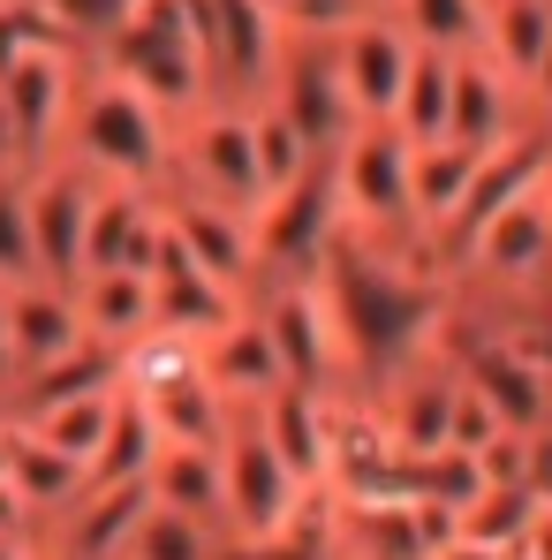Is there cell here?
<instances>
[{
    "label": "cell",
    "instance_id": "4",
    "mask_svg": "<svg viewBox=\"0 0 552 560\" xmlns=\"http://www.w3.org/2000/svg\"><path fill=\"white\" fill-rule=\"evenodd\" d=\"M310 500L318 492L295 485V469L273 455V440L258 432V417L235 409L227 417V440H220V530H227V546H243V553L280 546Z\"/></svg>",
    "mask_w": 552,
    "mask_h": 560
},
{
    "label": "cell",
    "instance_id": "7",
    "mask_svg": "<svg viewBox=\"0 0 552 560\" xmlns=\"http://www.w3.org/2000/svg\"><path fill=\"white\" fill-rule=\"evenodd\" d=\"M92 54H15L0 69V129H8V152H15V175L61 160L69 144V106H77V77H84Z\"/></svg>",
    "mask_w": 552,
    "mask_h": 560
},
{
    "label": "cell",
    "instance_id": "3",
    "mask_svg": "<svg viewBox=\"0 0 552 560\" xmlns=\"http://www.w3.org/2000/svg\"><path fill=\"white\" fill-rule=\"evenodd\" d=\"M409 144L394 121H364L333 144L326 175H333V212H341V235L371 243V250H401V243H424L416 235V212H409Z\"/></svg>",
    "mask_w": 552,
    "mask_h": 560
},
{
    "label": "cell",
    "instance_id": "26",
    "mask_svg": "<svg viewBox=\"0 0 552 560\" xmlns=\"http://www.w3.org/2000/svg\"><path fill=\"white\" fill-rule=\"evenodd\" d=\"M114 401H121V386L84 394V401H54V409H38V417H15V424H23V432H38L46 447H61L69 463L92 469V455L106 447V424H114Z\"/></svg>",
    "mask_w": 552,
    "mask_h": 560
},
{
    "label": "cell",
    "instance_id": "36",
    "mask_svg": "<svg viewBox=\"0 0 552 560\" xmlns=\"http://www.w3.org/2000/svg\"><path fill=\"white\" fill-rule=\"evenodd\" d=\"M522 560H552V508H538L530 515V530H522V546H515Z\"/></svg>",
    "mask_w": 552,
    "mask_h": 560
},
{
    "label": "cell",
    "instance_id": "29",
    "mask_svg": "<svg viewBox=\"0 0 552 560\" xmlns=\"http://www.w3.org/2000/svg\"><path fill=\"white\" fill-rule=\"evenodd\" d=\"M250 152H258V189L280 197L287 183H303L310 167H318V152H310V137L280 114V106H250ZM258 197V205H266Z\"/></svg>",
    "mask_w": 552,
    "mask_h": 560
},
{
    "label": "cell",
    "instance_id": "28",
    "mask_svg": "<svg viewBox=\"0 0 552 560\" xmlns=\"http://www.w3.org/2000/svg\"><path fill=\"white\" fill-rule=\"evenodd\" d=\"M160 455V432H152V409L137 394L114 401V424H106V447L92 455V485H144V469Z\"/></svg>",
    "mask_w": 552,
    "mask_h": 560
},
{
    "label": "cell",
    "instance_id": "38",
    "mask_svg": "<svg viewBox=\"0 0 552 560\" xmlns=\"http://www.w3.org/2000/svg\"><path fill=\"white\" fill-rule=\"evenodd\" d=\"M432 560H507L500 546H477V538H455V546H439Z\"/></svg>",
    "mask_w": 552,
    "mask_h": 560
},
{
    "label": "cell",
    "instance_id": "24",
    "mask_svg": "<svg viewBox=\"0 0 552 560\" xmlns=\"http://www.w3.org/2000/svg\"><path fill=\"white\" fill-rule=\"evenodd\" d=\"M144 409H152L160 447H220V440H227V417H235V409L204 386V372L183 378V386H167V394H152Z\"/></svg>",
    "mask_w": 552,
    "mask_h": 560
},
{
    "label": "cell",
    "instance_id": "11",
    "mask_svg": "<svg viewBox=\"0 0 552 560\" xmlns=\"http://www.w3.org/2000/svg\"><path fill=\"white\" fill-rule=\"evenodd\" d=\"M160 212H167L175 258H189L197 273H212L220 288H235V295H258V235H250V212L212 205V197H183V189H160Z\"/></svg>",
    "mask_w": 552,
    "mask_h": 560
},
{
    "label": "cell",
    "instance_id": "27",
    "mask_svg": "<svg viewBox=\"0 0 552 560\" xmlns=\"http://www.w3.org/2000/svg\"><path fill=\"white\" fill-rule=\"evenodd\" d=\"M409 46H432V54H477V31H484V0H378Z\"/></svg>",
    "mask_w": 552,
    "mask_h": 560
},
{
    "label": "cell",
    "instance_id": "10",
    "mask_svg": "<svg viewBox=\"0 0 552 560\" xmlns=\"http://www.w3.org/2000/svg\"><path fill=\"white\" fill-rule=\"evenodd\" d=\"M84 212H92V175L77 160H46L23 175V220H31V258L46 288H69L84 280Z\"/></svg>",
    "mask_w": 552,
    "mask_h": 560
},
{
    "label": "cell",
    "instance_id": "20",
    "mask_svg": "<svg viewBox=\"0 0 552 560\" xmlns=\"http://www.w3.org/2000/svg\"><path fill=\"white\" fill-rule=\"evenodd\" d=\"M545 46H552V0H484L477 54H484L515 92H530V77H538Z\"/></svg>",
    "mask_w": 552,
    "mask_h": 560
},
{
    "label": "cell",
    "instance_id": "21",
    "mask_svg": "<svg viewBox=\"0 0 552 560\" xmlns=\"http://www.w3.org/2000/svg\"><path fill=\"white\" fill-rule=\"evenodd\" d=\"M469 175H477V152H461V144H424L416 160H409V212H416V235L439 250L447 243V228H455L461 197H469Z\"/></svg>",
    "mask_w": 552,
    "mask_h": 560
},
{
    "label": "cell",
    "instance_id": "6",
    "mask_svg": "<svg viewBox=\"0 0 552 560\" xmlns=\"http://www.w3.org/2000/svg\"><path fill=\"white\" fill-rule=\"evenodd\" d=\"M167 189L258 212L266 189H258V152H250V106L204 98L197 114H183L175 121V175H167Z\"/></svg>",
    "mask_w": 552,
    "mask_h": 560
},
{
    "label": "cell",
    "instance_id": "22",
    "mask_svg": "<svg viewBox=\"0 0 552 560\" xmlns=\"http://www.w3.org/2000/svg\"><path fill=\"white\" fill-rule=\"evenodd\" d=\"M144 492H152V508H175L189 523L220 530V447H160L144 469Z\"/></svg>",
    "mask_w": 552,
    "mask_h": 560
},
{
    "label": "cell",
    "instance_id": "23",
    "mask_svg": "<svg viewBox=\"0 0 552 560\" xmlns=\"http://www.w3.org/2000/svg\"><path fill=\"white\" fill-rule=\"evenodd\" d=\"M447 98H455V54L416 46V69H409L401 106H394V129H401V144H409V152L447 144Z\"/></svg>",
    "mask_w": 552,
    "mask_h": 560
},
{
    "label": "cell",
    "instance_id": "39",
    "mask_svg": "<svg viewBox=\"0 0 552 560\" xmlns=\"http://www.w3.org/2000/svg\"><path fill=\"white\" fill-rule=\"evenodd\" d=\"M538 205L552 212V152H545V175H538Z\"/></svg>",
    "mask_w": 552,
    "mask_h": 560
},
{
    "label": "cell",
    "instance_id": "30",
    "mask_svg": "<svg viewBox=\"0 0 552 560\" xmlns=\"http://www.w3.org/2000/svg\"><path fill=\"white\" fill-rule=\"evenodd\" d=\"M220 530L212 523H189L175 508H144L137 538H129V560H220Z\"/></svg>",
    "mask_w": 552,
    "mask_h": 560
},
{
    "label": "cell",
    "instance_id": "5",
    "mask_svg": "<svg viewBox=\"0 0 552 560\" xmlns=\"http://www.w3.org/2000/svg\"><path fill=\"white\" fill-rule=\"evenodd\" d=\"M258 326L273 334V357L287 386H310V394H349L356 372H349V341H341V318H333V295L326 280H266L250 295Z\"/></svg>",
    "mask_w": 552,
    "mask_h": 560
},
{
    "label": "cell",
    "instance_id": "34",
    "mask_svg": "<svg viewBox=\"0 0 552 560\" xmlns=\"http://www.w3.org/2000/svg\"><path fill=\"white\" fill-rule=\"evenodd\" d=\"M522 492H530L538 508H552V424H538V432L522 440Z\"/></svg>",
    "mask_w": 552,
    "mask_h": 560
},
{
    "label": "cell",
    "instance_id": "31",
    "mask_svg": "<svg viewBox=\"0 0 552 560\" xmlns=\"http://www.w3.org/2000/svg\"><path fill=\"white\" fill-rule=\"evenodd\" d=\"M31 280H38V258H31V220H23V175H0V295Z\"/></svg>",
    "mask_w": 552,
    "mask_h": 560
},
{
    "label": "cell",
    "instance_id": "8",
    "mask_svg": "<svg viewBox=\"0 0 552 560\" xmlns=\"http://www.w3.org/2000/svg\"><path fill=\"white\" fill-rule=\"evenodd\" d=\"M250 235H258V288L266 280H310L326 258H333V243H341V212H333V175H326V160L303 175V183H287L280 197H266L258 212H250Z\"/></svg>",
    "mask_w": 552,
    "mask_h": 560
},
{
    "label": "cell",
    "instance_id": "2",
    "mask_svg": "<svg viewBox=\"0 0 552 560\" xmlns=\"http://www.w3.org/2000/svg\"><path fill=\"white\" fill-rule=\"evenodd\" d=\"M92 61H106L114 77H129L160 114H197L204 98H220L212 77V46H204V0H137L129 23L98 46Z\"/></svg>",
    "mask_w": 552,
    "mask_h": 560
},
{
    "label": "cell",
    "instance_id": "16",
    "mask_svg": "<svg viewBox=\"0 0 552 560\" xmlns=\"http://www.w3.org/2000/svg\"><path fill=\"white\" fill-rule=\"evenodd\" d=\"M77 318H84V341L121 357L129 341H144L160 326L152 273H137V266H98V273H84L77 280Z\"/></svg>",
    "mask_w": 552,
    "mask_h": 560
},
{
    "label": "cell",
    "instance_id": "13",
    "mask_svg": "<svg viewBox=\"0 0 552 560\" xmlns=\"http://www.w3.org/2000/svg\"><path fill=\"white\" fill-rule=\"evenodd\" d=\"M0 485H8L15 508L46 530V523H61V515L92 492V469L69 463L61 447H46L38 432H23V424L8 417V424H0Z\"/></svg>",
    "mask_w": 552,
    "mask_h": 560
},
{
    "label": "cell",
    "instance_id": "41",
    "mask_svg": "<svg viewBox=\"0 0 552 560\" xmlns=\"http://www.w3.org/2000/svg\"><path fill=\"white\" fill-rule=\"evenodd\" d=\"M38 560H61V553H46V546H38Z\"/></svg>",
    "mask_w": 552,
    "mask_h": 560
},
{
    "label": "cell",
    "instance_id": "19",
    "mask_svg": "<svg viewBox=\"0 0 552 560\" xmlns=\"http://www.w3.org/2000/svg\"><path fill=\"white\" fill-rule=\"evenodd\" d=\"M152 295H160V326L167 334H189V341H212L220 326H235L250 311V295H235V288H220L212 273H197L189 258H175V243H167V258L152 273Z\"/></svg>",
    "mask_w": 552,
    "mask_h": 560
},
{
    "label": "cell",
    "instance_id": "9",
    "mask_svg": "<svg viewBox=\"0 0 552 560\" xmlns=\"http://www.w3.org/2000/svg\"><path fill=\"white\" fill-rule=\"evenodd\" d=\"M326 54H333V77H341V98H349V121H356V129H364V121H394L401 84H409V69H416L409 31H401L386 8H371L341 38H326Z\"/></svg>",
    "mask_w": 552,
    "mask_h": 560
},
{
    "label": "cell",
    "instance_id": "14",
    "mask_svg": "<svg viewBox=\"0 0 552 560\" xmlns=\"http://www.w3.org/2000/svg\"><path fill=\"white\" fill-rule=\"evenodd\" d=\"M144 508H152L144 485H92L61 523L38 530V546L61 560H129V538H137Z\"/></svg>",
    "mask_w": 552,
    "mask_h": 560
},
{
    "label": "cell",
    "instance_id": "17",
    "mask_svg": "<svg viewBox=\"0 0 552 560\" xmlns=\"http://www.w3.org/2000/svg\"><path fill=\"white\" fill-rule=\"evenodd\" d=\"M204 386L227 401V409H258L280 378V357H273V334L258 326V311H243L235 326H220L212 341H204Z\"/></svg>",
    "mask_w": 552,
    "mask_h": 560
},
{
    "label": "cell",
    "instance_id": "15",
    "mask_svg": "<svg viewBox=\"0 0 552 560\" xmlns=\"http://www.w3.org/2000/svg\"><path fill=\"white\" fill-rule=\"evenodd\" d=\"M530 121L522 92L484 61V54H455V98H447V144L461 152H492L500 137H515Z\"/></svg>",
    "mask_w": 552,
    "mask_h": 560
},
{
    "label": "cell",
    "instance_id": "32",
    "mask_svg": "<svg viewBox=\"0 0 552 560\" xmlns=\"http://www.w3.org/2000/svg\"><path fill=\"white\" fill-rule=\"evenodd\" d=\"M38 8L69 31V46H77V54H98V46L129 23V8H137V0H38Z\"/></svg>",
    "mask_w": 552,
    "mask_h": 560
},
{
    "label": "cell",
    "instance_id": "33",
    "mask_svg": "<svg viewBox=\"0 0 552 560\" xmlns=\"http://www.w3.org/2000/svg\"><path fill=\"white\" fill-rule=\"evenodd\" d=\"M492 440H507V424L492 417V401H484L477 386H461V378H455V394H447V447H461V455H484Z\"/></svg>",
    "mask_w": 552,
    "mask_h": 560
},
{
    "label": "cell",
    "instance_id": "37",
    "mask_svg": "<svg viewBox=\"0 0 552 560\" xmlns=\"http://www.w3.org/2000/svg\"><path fill=\"white\" fill-rule=\"evenodd\" d=\"M15 401V341H8V295H0V409Z\"/></svg>",
    "mask_w": 552,
    "mask_h": 560
},
{
    "label": "cell",
    "instance_id": "40",
    "mask_svg": "<svg viewBox=\"0 0 552 560\" xmlns=\"http://www.w3.org/2000/svg\"><path fill=\"white\" fill-rule=\"evenodd\" d=\"M220 560H266V553H243V546H220Z\"/></svg>",
    "mask_w": 552,
    "mask_h": 560
},
{
    "label": "cell",
    "instance_id": "35",
    "mask_svg": "<svg viewBox=\"0 0 552 560\" xmlns=\"http://www.w3.org/2000/svg\"><path fill=\"white\" fill-rule=\"evenodd\" d=\"M522 106L552 129V46H545V61H538V77H530V92H522Z\"/></svg>",
    "mask_w": 552,
    "mask_h": 560
},
{
    "label": "cell",
    "instance_id": "18",
    "mask_svg": "<svg viewBox=\"0 0 552 560\" xmlns=\"http://www.w3.org/2000/svg\"><path fill=\"white\" fill-rule=\"evenodd\" d=\"M8 341H15V386H23L31 372H46L54 357L84 349L77 295H69V288H46V280L15 288V295H8Z\"/></svg>",
    "mask_w": 552,
    "mask_h": 560
},
{
    "label": "cell",
    "instance_id": "25",
    "mask_svg": "<svg viewBox=\"0 0 552 560\" xmlns=\"http://www.w3.org/2000/svg\"><path fill=\"white\" fill-rule=\"evenodd\" d=\"M197 372H204V341L167 334V326H152L144 341L121 349V394H137V401H152V394H167V386H183Z\"/></svg>",
    "mask_w": 552,
    "mask_h": 560
},
{
    "label": "cell",
    "instance_id": "12",
    "mask_svg": "<svg viewBox=\"0 0 552 560\" xmlns=\"http://www.w3.org/2000/svg\"><path fill=\"white\" fill-rule=\"evenodd\" d=\"M250 417H258V432L273 440V455L295 469V485L318 492V500H333V394L273 386Z\"/></svg>",
    "mask_w": 552,
    "mask_h": 560
},
{
    "label": "cell",
    "instance_id": "1",
    "mask_svg": "<svg viewBox=\"0 0 552 560\" xmlns=\"http://www.w3.org/2000/svg\"><path fill=\"white\" fill-rule=\"evenodd\" d=\"M61 160H77L92 183H129V189H167L175 175V114H160L129 77H114L106 61H84L77 106H69V144Z\"/></svg>",
    "mask_w": 552,
    "mask_h": 560
}]
</instances>
